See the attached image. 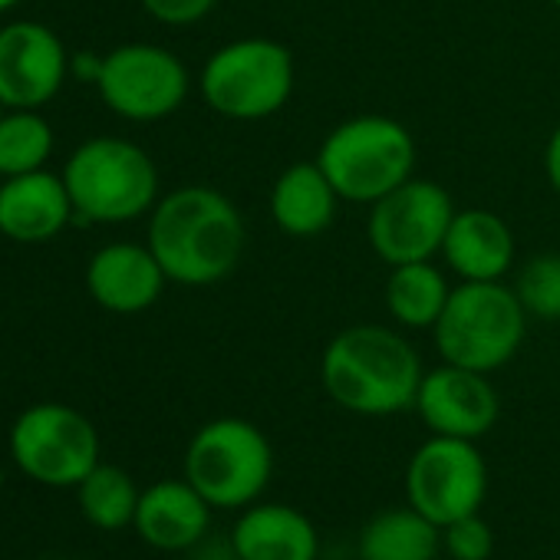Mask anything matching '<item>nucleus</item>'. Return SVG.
I'll use <instances>...</instances> for the list:
<instances>
[{"label":"nucleus","instance_id":"nucleus-19","mask_svg":"<svg viewBox=\"0 0 560 560\" xmlns=\"http://www.w3.org/2000/svg\"><path fill=\"white\" fill-rule=\"evenodd\" d=\"M340 201L343 198L337 195L334 182L314 159V162H294L280 172L267 205L273 224L288 237H317L334 224Z\"/></svg>","mask_w":560,"mask_h":560},{"label":"nucleus","instance_id":"nucleus-31","mask_svg":"<svg viewBox=\"0 0 560 560\" xmlns=\"http://www.w3.org/2000/svg\"><path fill=\"white\" fill-rule=\"evenodd\" d=\"M0 185H4V175H0Z\"/></svg>","mask_w":560,"mask_h":560},{"label":"nucleus","instance_id":"nucleus-18","mask_svg":"<svg viewBox=\"0 0 560 560\" xmlns=\"http://www.w3.org/2000/svg\"><path fill=\"white\" fill-rule=\"evenodd\" d=\"M442 257L458 280H501L514 264V234L501 214L462 208L442 241Z\"/></svg>","mask_w":560,"mask_h":560},{"label":"nucleus","instance_id":"nucleus-2","mask_svg":"<svg viewBox=\"0 0 560 560\" xmlns=\"http://www.w3.org/2000/svg\"><path fill=\"white\" fill-rule=\"evenodd\" d=\"M425 370L416 347L393 327L353 324L340 330L320 357L327 396L353 416H396L416 406Z\"/></svg>","mask_w":560,"mask_h":560},{"label":"nucleus","instance_id":"nucleus-7","mask_svg":"<svg viewBox=\"0 0 560 560\" xmlns=\"http://www.w3.org/2000/svg\"><path fill=\"white\" fill-rule=\"evenodd\" d=\"M270 439L237 416L205 422L185 448V478L214 511H241L254 504L270 485Z\"/></svg>","mask_w":560,"mask_h":560},{"label":"nucleus","instance_id":"nucleus-10","mask_svg":"<svg viewBox=\"0 0 560 560\" xmlns=\"http://www.w3.org/2000/svg\"><path fill=\"white\" fill-rule=\"evenodd\" d=\"M452 195L432 178H406L399 188L370 205L366 237L380 260L389 267L432 260L442 254V241L455 218Z\"/></svg>","mask_w":560,"mask_h":560},{"label":"nucleus","instance_id":"nucleus-20","mask_svg":"<svg viewBox=\"0 0 560 560\" xmlns=\"http://www.w3.org/2000/svg\"><path fill=\"white\" fill-rule=\"evenodd\" d=\"M439 550L442 527L419 514L412 504L373 514L357 537L360 560H435Z\"/></svg>","mask_w":560,"mask_h":560},{"label":"nucleus","instance_id":"nucleus-25","mask_svg":"<svg viewBox=\"0 0 560 560\" xmlns=\"http://www.w3.org/2000/svg\"><path fill=\"white\" fill-rule=\"evenodd\" d=\"M442 550L452 560H488L494 550V534H491L488 521L481 517V511L445 524L442 527Z\"/></svg>","mask_w":560,"mask_h":560},{"label":"nucleus","instance_id":"nucleus-17","mask_svg":"<svg viewBox=\"0 0 560 560\" xmlns=\"http://www.w3.org/2000/svg\"><path fill=\"white\" fill-rule=\"evenodd\" d=\"M73 201L67 182L37 168L27 175H11L0 185V234L21 244H44L57 237L73 218Z\"/></svg>","mask_w":560,"mask_h":560},{"label":"nucleus","instance_id":"nucleus-16","mask_svg":"<svg viewBox=\"0 0 560 560\" xmlns=\"http://www.w3.org/2000/svg\"><path fill=\"white\" fill-rule=\"evenodd\" d=\"M231 544L241 560H317L320 534L314 521L280 501H254L241 508L231 527Z\"/></svg>","mask_w":560,"mask_h":560},{"label":"nucleus","instance_id":"nucleus-3","mask_svg":"<svg viewBox=\"0 0 560 560\" xmlns=\"http://www.w3.org/2000/svg\"><path fill=\"white\" fill-rule=\"evenodd\" d=\"M527 334V314L514 288L501 280H462L432 327L442 363L475 373L508 366Z\"/></svg>","mask_w":560,"mask_h":560},{"label":"nucleus","instance_id":"nucleus-11","mask_svg":"<svg viewBox=\"0 0 560 560\" xmlns=\"http://www.w3.org/2000/svg\"><path fill=\"white\" fill-rule=\"evenodd\" d=\"M103 103L129 122H159L188 96L185 63L155 44H126L103 57L96 77Z\"/></svg>","mask_w":560,"mask_h":560},{"label":"nucleus","instance_id":"nucleus-13","mask_svg":"<svg viewBox=\"0 0 560 560\" xmlns=\"http://www.w3.org/2000/svg\"><path fill=\"white\" fill-rule=\"evenodd\" d=\"M70 70L60 37L34 21L0 31V103L8 109H37L50 103Z\"/></svg>","mask_w":560,"mask_h":560},{"label":"nucleus","instance_id":"nucleus-26","mask_svg":"<svg viewBox=\"0 0 560 560\" xmlns=\"http://www.w3.org/2000/svg\"><path fill=\"white\" fill-rule=\"evenodd\" d=\"M218 0H142V8L149 18L168 27H188L205 21L214 11Z\"/></svg>","mask_w":560,"mask_h":560},{"label":"nucleus","instance_id":"nucleus-27","mask_svg":"<svg viewBox=\"0 0 560 560\" xmlns=\"http://www.w3.org/2000/svg\"><path fill=\"white\" fill-rule=\"evenodd\" d=\"M544 172H547L550 188L560 195V122H557V129L550 132V139L544 145Z\"/></svg>","mask_w":560,"mask_h":560},{"label":"nucleus","instance_id":"nucleus-24","mask_svg":"<svg viewBox=\"0 0 560 560\" xmlns=\"http://www.w3.org/2000/svg\"><path fill=\"white\" fill-rule=\"evenodd\" d=\"M514 294L527 317L557 324L560 320V250L534 254L514 277Z\"/></svg>","mask_w":560,"mask_h":560},{"label":"nucleus","instance_id":"nucleus-8","mask_svg":"<svg viewBox=\"0 0 560 560\" xmlns=\"http://www.w3.org/2000/svg\"><path fill=\"white\" fill-rule=\"evenodd\" d=\"M11 458L37 485L77 488L100 465V432L80 409L40 402L18 416Z\"/></svg>","mask_w":560,"mask_h":560},{"label":"nucleus","instance_id":"nucleus-6","mask_svg":"<svg viewBox=\"0 0 560 560\" xmlns=\"http://www.w3.org/2000/svg\"><path fill=\"white\" fill-rule=\"evenodd\" d=\"M317 162L343 201L373 205L412 178L416 139L399 119L353 116L327 132Z\"/></svg>","mask_w":560,"mask_h":560},{"label":"nucleus","instance_id":"nucleus-14","mask_svg":"<svg viewBox=\"0 0 560 560\" xmlns=\"http://www.w3.org/2000/svg\"><path fill=\"white\" fill-rule=\"evenodd\" d=\"M211 511L214 508L188 478H165L142 488L132 527L152 550L188 553L208 537Z\"/></svg>","mask_w":560,"mask_h":560},{"label":"nucleus","instance_id":"nucleus-22","mask_svg":"<svg viewBox=\"0 0 560 560\" xmlns=\"http://www.w3.org/2000/svg\"><path fill=\"white\" fill-rule=\"evenodd\" d=\"M139 494H142V488L132 481V475L122 471L119 465H106V462H100L77 485L80 514L96 530H122V527H132L136 508H139Z\"/></svg>","mask_w":560,"mask_h":560},{"label":"nucleus","instance_id":"nucleus-5","mask_svg":"<svg viewBox=\"0 0 560 560\" xmlns=\"http://www.w3.org/2000/svg\"><path fill=\"white\" fill-rule=\"evenodd\" d=\"M63 182L73 211L96 224L136 221L159 201V172L149 152L113 136L83 142L70 155Z\"/></svg>","mask_w":560,"mask_h":560},{"label":"nucleus","instance_id":"nucleus-9","mask_svg":"<svg viewBox=\"0 0 560 560\" xmlns=\"http://www.w3.org/2000/svg\"><path fill=\"white\" fill-rule=\"evenodd\" d=\"M406 498L439 527L478 514L488 498V465L481 448L468 439H425L406 465Z\"/></svg>","mask_w":560,"mask_h":560},{"label":"nucleus","instance_id":"nucleus-12","mask_svg":"<svg viewBox=\"0 0 560 560\" xmlns=\"http://www.w3.org/2000/svg\"><path fill=\"white\" fill-rule=\"evenodd\" d=\"M412 409L432 435L478 442L494 429L501 416V399L488 373L442 363L435 370H425Z\"/></svg>","mask_w":560,"mask_h":560},{"label":"nucleus","instance_id":"nucleus-23","mask_svg":"<svg viewBox=\"0 0 560 560\" xmlns=\"http://www.w3.org/2000/svg\"><path fill=\"white\" fill-rule=\"evenodd\" d=\"M54 152V129L34 109H11L0 116V175H27L44 168Z\"/></svg>","mask_w":560,"mask_h":560},{"label":"nucleus","instance_id":"nucleus-30","mask_svg":"<svg viewBox=\"0 0 560 560\" xmlns=\"http://www.w3.org/2000/svg\"><path fill=\"white\" fill-rule=\"evenodd\" d=\"M4 109H8V106H4V103H0V116H4Z\"/></svg>","mask_w":560,"mask_h":560},{"label":"nucleus","instance_id":"nucleus-15","mask_svg":"<svg viewBox=\"0 0 560 560\" xmlns=\"http://www.w3.org/2000/svg\"><path fill=\"white\" fill-rule=\"evenodd\" d=\"M165 270L145 244H106L86 267V291L109 314H142L165 291Z\"/></svg>","mask_w":560,"mask_h":560},{"label":"nucleus","instance_id":"nucleus-28","mask_svg":"<svg viewBox=\"0 0 560 560\" xmlns=\"http://www.w3.org/2000/svg\"><path fill=\"white\" fill-rule=\"evenodd\" d=\"M18 4V0H0V14H4V11H11Z\"/></svg>","mask_w":560,"mask_h":560},{"label":"nucleus","instance_id":"nucleus-1","mask_svg":"<svg viewBox=\"0 0 560 560\" xmlns=\"http://www.w3.org/2000/svg\"><path fill=\"white\" fill-rule=\"evenodd\" d=\"M247 228L234 201L211 185H185L155 201L149 247L165 277L185 288H208L231 277L244 257Z\"/></svg>","mask_w":560,"mask_h":560},{"label":"nucleus","instance_id":"nucleus-4","mask_svg":"<svg viewBox=\"0 0 560 560\" xmlns=\"http://www.w3.org/2000/svg\"><path fill=\"white\" fill-rule=\"evenodd\" d=\"M198 86L211 113L234 122H260L294 96V54L267 37L231 40L205 60Z\"/></svg>","mask_w":560,"mask_h":560},{"label":"nucleus","instance_id":"nucleus-29","mask_svg":"<svg viewBox=\"0 0 560 560\" xmlns=\"http://www.w3.org/2000/svg\"><path fill=\"white\" fill-rule=\"evenodd\" d=\"M550 4H553V8H557V11H560V0H550Z\"/></svg>","mask_w":560,"mask_h":560},{"label":"nucleus","instance_id":"nucleus-21","mask_svg":"<svg viewBox=\"0 0 560 560\" xmlns=\"http://www.w3.org/2000/svg\"><path fill=\"white\" fill-rule=\"evenodd\" d=\"M452 298V284L432 260L396 264L386 277V311L406 330H432Z\"/></svg>","mask_w":560,"mask_h":560}]
</instances>
